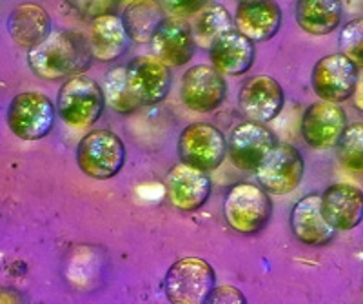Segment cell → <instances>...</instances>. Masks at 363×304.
<instances>
[{"instance_id": "obj_17", "label": "cell", "mask_w": 363, "mask_h": 304, "mask_svg": "<svg viewBox=\"0 0 363 304\" xmlns=\"http://www.w3.org/2000/svg\"><path fill=\"white\" fill-rule=\"evenodd\" d=\"M291 232L303 246H327L336 235V229L327 222L322 213V195L301 197L291 210Z\"/></svg>"}, {"instance_id": "obj_29", "label": "cell", "mask_w": 363, "mask_h": 304, "mask_svg": "<svg viewBox=\"0 0 363 304\" xmlns=\"http://www.w3.org/2000/svg\"><path fill=\"white\" fill-rule=\"evenodd\" d=\"M206 304H247V299H245L244 292L238 290L236 286L222 284V286H216L215 290L211 292Z\"/></svg>"}, {"instance_id": "obj_4", "label": "cell", "mask_w": 363, "mask_h": 304, "mask_svg": "<svg viewBox=\"0 0 363 304\" xmlns=\"http://www.w3.org/2000/svg\"><path fill=\"white\" fill-rule=\"evenodd\" d=\"M272 202L262 186L240 183L229 190L223 200V217L229 228L242 235H256L269 224Z\"/></svg>"}, {"instance_id": "obj_27", "label": "cell", "mask_w": 363, "mask_h": 304, "mask_svg": "<svg viewBox=\"0 0 363 304\" xmlns=\"http://www.w3.org/2000/svg\"><path fill=\"white\" fill-rule=\"evenodd\" d=\"M336 150L343 170L363 175V122L347 126Z\"/></svg>"}, {"instance_id": "obj_30", "label": "cell", "mask_w": 363, "mask_h": 304, "mask_svg": "<svg viewBox=\"0 0 363 304\" xmlns=\"http://www.w3.org/2000/svg\"><path fill=\"white\" fill-rule=\"evenodd\" d=\"M162 6L167 13L174 15V17H184L193 15V13L200 11L202 6L206 4V0H160Z\"/></svg>"}, {"instance_id": "obj_22", "label": "cell", "mask_w": 363, "mask_h": 304, "mask_svg": "<svg viewBox=\"0 0 363 304\" xmlns=\"http://www.w3.org/2000/svg\"><path fill=\"white\" fill-rule=\"evenodd\" d=\"M51 18L42 6L24 2L13 9L8 18V33L18 46L33 50L51 33Z\"/></svg>"}, {"instance_id": "obj_7", "label": "cell", "mask_w": 363, "mask_h": 304, "mask_svg": "<svg viewBox=\"0 0 363 304\" xmlns=\"http://www.w3.org/2000/svg\"><path fill=\"white\" fill-rule=\"evenodd\" d=\"M177 150L180 163L209 173L225 161L227 141L216 126L209 122H193L182 129Z\"/></svg>"}, {"instance_id": "obj_28", "label": "cell", "mask_w": 363, "mask_h": 304, "mask_svg": "<svg viewBox=\"0 0 363 304\" xmlns=\"http://www.w3.org/2000/svg\"><path fill=\"white\" fill-rule=\"evenodd\" d=\"M340 53L345 55L358 70H363V17L352 18L338 35Z\"/></svg>"}, {"instance_id": "obj_20", "label": "cell", "mask_w": 363, "mask_h": 304, "mask_svg": "<svg viewBox=\"0 0 363 304\" xmlns=\"http://www.w3.org/2000/svg\"><path fill=\"white\" fill-rule=\"evenodd\" d=\"M211 66L218 70L223 77H240L247 73L255 64V42L233 30L220 37L209 50Z\"/></svg>"}, {"instance_id": "obj_10", "label": "cell", "mask_w": 363, "mask_h": 304, "mask_svg": "<svg viewBox=\"0 0 363 304\" xmlns=\"http://www.w3.org/2000/svg\"><path fill=\"white\" fill-rule=\"evenodd\" d=\"M225 77L207 64L189 67L182 77V102L194 113H211L218 109L227 99Z\"/></svg>"}, {"instance_id": "obj_24", "label": "cell", "mask_w": 363, "mask_h": 304, "mask_svg": "<svg viewBox=\"0 0 363 304\" xmlns=\"http://www.w3.org/2000/svg\"><path fill=\"white\" fill-rule=\"evenodd\" d=\"M167 17L164 6L158 4L157 0H138L128 4L124 11V24L128 30L131 42L147 44L153 40L158 26Z\"/></svg>"}, {"instance_id": "obj_11", "label": "cell", "mask_w": 363, "mask_h": 304, "mask_svg": "<svg viewBox=\"0 0 363 304\" xmlns=\"http://www.w3.org/2000/svg\"><path fill=\"white\" fill-rule=\"evenodd\" d=\"M278 144L271 129L260 122H242L227 141V157L242 171H256Z\"/></svg>"}, {"instance_id": "obj_31", "label": "cell", "mask_w": 363, "mask_h": 304, "mask_svg": "<svg viewBox=\"0 0 363 304\" xmlns=\"http://www.w3.org/2000/svg\"><path fill=\"white\" fill-rule=\"evenodd\" d=\"M354 106L363 112V71L358 77V84H356V92H354Z\"/></svg>"}, {"instance_id": "obj_18", "label": "cell", "mask_w": 363, "mask_h": 304, "mask_svg": "<svg viewBox=\"0 0 363 304\" xmlns=\"http://www.w3.org/2000/svg\"><path fill=\"white\" fill-rule=\"evenodd\" d=\"M322 213L336 232H351L363 221V192L347 183L325 188L322 193Z\"/></svg>"}, {"instance_id": "obj_13", "label": "cell", "mask_w": 363, "mask_h": 304, "mask_svg": "<svg viewBox=\"0 0 363 304\" xmlns=\"http://www.w3.org/2000/svg\"><path fill=\"white\" fill-rule=\"evenodd\" d=\"M238 106L252 122H271L285 106V93L277 79L269 75L249 77L238 93Z\"/></svg>"}, {"instance_id": "obj_12", "label": "cell", "mask_w": 363, "mask_h": 304, "mask_svg": "<svg viewBox=\"0 0 363 304\" xmlns=\"http://www.w3.org/2000/svg\"><path fill=\"white\" fill-rule=\"evenodd\" d=\"M347 126V113L342 106L318 100L303 112L300 131L307 146L314 150H329L338 146Z\"/></svg>"}, {"instance_id": "obj_3", "label": "cell", "mask_w": 363, "mask_h": 304, "mask_svg": "<svg viewBox=\"0 0 363 304\" xmlns=\"http://www.w3.org/2000/svg\"><path fill=\"white\" fill-rule=\"evenodd\" d=\"M125 144L109 129H93L77 146V166L84 175L95 180L116 177L125 164Z\"/></svg>"}, {"instance_id": "obj_25", "label": "cell", "mask_w": 363, "mask_h": 304, "mask_svg": "<svg viewBox=\"0 0 363 304\" xmlns=\"http://www.w3.org/2000/svg\"><path fill=\"white\" fill-rule=\"evenodd\" d=\"M233 30H236L235 18L227 11V8L220 4L206 6L200 9L196 22H194V42H196V46L209 51L220 37Z\"/></svg>"}, {"instance_id": "obj_16", "label": "cell", "mask_w": 363, "mask_h": 304, "mask_svg": "<svg viewBox=\"0 0 363 304\" xmlns=\"http://www.w3.org/2000/svg\"><path fill=\"white\" fill-rule=\"evenodd\" d=\"M128 75L142 106H157L169 95L173 75L155 55H142L128 64Z\"/></svg>"}, {"instance_id": "obj_23", "label": "cell", "mask_w": 363, "mask_h": 304, "mask_svg": "<svg viewBox=\"0 0 363 304\" xmlns=\"http://www.w3.org/2000/svg\"><path fill=\"white\" fill-rule=\"evenodd\" d=\"M294 18L306 33L323 37L336 31L343 18L342 0H296Z\"/></svg>"}, {"instance_id": "obj_2", "label": "cell", "mask_w": 363, "mask_h": 304, "mask_svg": "<svg viewBox=\"0 0 363 304\" xmlns=\"http://www.w3.org/2000/svg\"><path fill=\"white\" fill-rule=\"evenodd\" d=\"M57 115L64 124L74 129L95 126L106 108L104 89L95 79L77 75L60 86L57 95Z\"/></svg>"}, {"instance_id": "obj_14", "label": "cell", "mask_w": 363, "mask_h": 304, "mask_svg": "<svg viewBox=\"0 0 363 304\" xmlns=\"http://www.w3.org/2000/svg\"><path fill=\"white\" fill-rule=\"evenodd\" d=\"M165 192L173 208L191 213L202 208L209 200L213 183L206 171L178 163L165 177Z\"/></svg>"}, {"instance_id": "obj_15", "label": "cell", "mask_w": 363, "mask_h": 304, "mask_svg": "<svg viewBox=\"0 0 363 304\" xmlns=\"http://www.w3.org/2000/svg\"><path fill=\"white\" fill-rule=\"evenodd\" d=\"M153 55L169 67H180L193 59L194 33L189 22L184 17L167 15L158 26L157 33L151 40Z\"/></svg>"}, {"instance_id": "obj_26", "label": "cell", "mask_w": 363, "mask_h": 304, "mask_svg": "<svg viewBox=\"0 0 363 304\" xmlns=\"http://www.w3.org/2000/svg\"><path fill=\"white\" fill-rule=\"evenodd\" d=\"M102 89L106 104L120 115H131V113L138 112V108L142 106L131 82H129L128 66H116L109 73H106Z\"/></svg>"}, {"instance_id": "obj_5", "label": "cell", "mask_w": 363, "mask_h": 304, "mask_svg": "<svg viewBox=\"0 0 363 304\" xmlns=\"http://www.w3.org/2000/svg\"><path fill=\"white\" fill-rule=\"evenodd\" d=\"M215 288V270L199 257L174 261L164 279V292L171 304H206Z\"/></svg>"}, {"instance_id": "obj_19", "label": "cell", "mask_w": 363, "mask_h": 304, "mask_svg": "<svg viewBox=\"0 0 363 304\" xmlns=\"http://www.w3.org/2000/svg\"><path fill=\"white\" fill-rule=\"evenodd\" d=\"M131 38L125 30L124 18L115 13H102L93 21L89 46L99 63H115L129 50Z\"/></svg>"}, {"instance_id": "obj_8", "label": "cell", "mask_w": 363, "mask_h": 304, "mask_svg": "<svg viewBox=\"0 0 363 304\" xmlns=\"http://www.w3.org/2000/svg\"><path fill=\"white\" fill-rule=\"evenodd\" d=\"M255 173L258 184L269 195H289L301 184L306 161L298 148L277 144Z\"/></svg>"}, {"instance_id": "obj_32", "label": "cell", "mask_w": 363, "mask_h": 304, "mask_svg": "<svg viewBox=\"0 0 363 304\" xmlns=\"http://www.w3.org/2000/svg\"><path fill=\"white\" fill-rule=\"evenodd\" d=\"M238 4H247V2H256V0H236Z\"/></svg>"}, {"instance_id": "obj_33", "label": "cell", "mask_w": 363, "mask_h": 304, "mask_svg": "<svg viewBox=\"0 0 363 304\" xmlns=\"http://www.w3.org/2000/svg\"><path fill=\"white\" fill-rule=\"evenodd\" d=\"M122 2H125V4H133V2H138V0H122Z\"/></svg>"}, {"instance_id": "obj_6", "label": "cell", "mask_w": 363, "mask_h": 304, "mask_svg": "<svg viewBox=\"0 0 363 304\" xmlns=\"http://www.w3.org/2000/svg\"><path fill=\"white\" fill-rule=\"evenodd\" d=\"M57 117V106L40 92H22L11 99L6 122L11 134L21 141H40L51 134Z\"/></svg>"}, {"instance_id": "obj_1", "label": "cell", "mask_w": 363, "mask_h": 304, "mask_svg": "<svg viewBox=\"0 0 363 304\" xmlns=\"http://www.w3.org/2000/svg\"><path fill=\"white\" fill-rule=\"evenodd\" d=\"M93 60L95 57L89 40L79 31L71 30H53L28 53L31 71L45 80H67L84 75Z\"/></svg>"}, {"instance_id": "obj_21", "label": "cell", "mask_w": 363, "mask_h": 304, "mask_svg": "<svg viewBox=\"0 0 363 304\" xmlns=\"http://www.w3.org/2000/svg\"><path fill=\"white\" fill-rule=\"evenodd\" d=\"M236 31L252 42L271 40L280 31L281 9L274 0H256L238 4L235 15Z\"/></svg>"}, {"instance_id": "obj_9", "label": "cell", "mask_w": 363, "mask_h": 304, "mask_svg": "<svg viewBox=\"0 0 363 304\" xmlns=\"http://www.w3.org/2000/svg\"><path fill=\"white\" fill-rule=\"evenodd\" d=\"M359 70L342 53L322 57L311 71V84L318 97L342 104L354 97Z\"/></svg>"}]
</instances>
